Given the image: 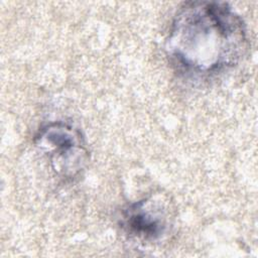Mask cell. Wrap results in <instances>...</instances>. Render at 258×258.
Listing matches in <instances>:
<instances>
[{"mask_svg":"<svg viewBox=\"0 0 258 258\" xmlns=\"http://www.w3.org/2000/svg\"><path fill=\"white\" fill-rule=\"evenodd\" d=\"M247 48L243 19L224 2L189 1L165 41L171 61L186 73L211 75L235 66Z\"/></svg>","mask_w":258,"mask_h":258,"instance_id":"1","label":"cell"},{"mask_svg":"<svg viewBox=\"0 0 258 258\" xmlns=\"http://www.w3.org/2000/svg\"><path fill=\"white\" fill-rule=\"evenodd\" d=\"M34 142L47 156L53 171L63 179L77 177L88 163L89 151L84 136L70 124L55 122L42 127Z\"/></svg>","mask_w":258,"mask_h":258,"instance_id":"2","label":"cell"},{"mask_svg":"<svg viewBox=\"0 0 258 258\" xmlns=\"http://www.w3.org/2000/svg\"><path fill=\"white\" fill-rule=\"evenodd\" d=\"M122 225L128 234L139 240L155 241L167 229V213L160 201L144 199L124 210Z\"/></svg>","mask_w":258,"mask_h":258,"instance_id":"3","label":"cell"}]
</instances>
